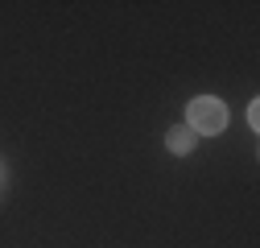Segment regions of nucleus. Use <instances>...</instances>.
Wrapping results in <instances>:
<instances>
[{"label": "nucleus", "mask_w": 260, "mask_h": 248, "mask_svg": "<svg viewBox=\"0 0 260 248\" xmlns=\"http://www.w3.org/2000/svg\"><path fill=\"white\" fill-rule=\"evenodd\" d=\"M166 145H170V153H190L194 145H199V137H194L186 124H178V129H170V133H166Z\"/></svg>", "instance_id": "f03ea898"}, {"label": "nucleus", "mask_w": 260, "mask_h": 248, "mask_svg": "<svg viewBox=\"0 0 260 248\" xmlns=\"http://www.w3.org/2000/svg\"><path fill=\"white\" fill-rule=\"evenodd\" d=\"M186 129L194 137H215L227 129V108L215 100V96H199V100H190L186 108Z\"/></svg>", "instance_id": "f257e3e1"}]
</instances>
